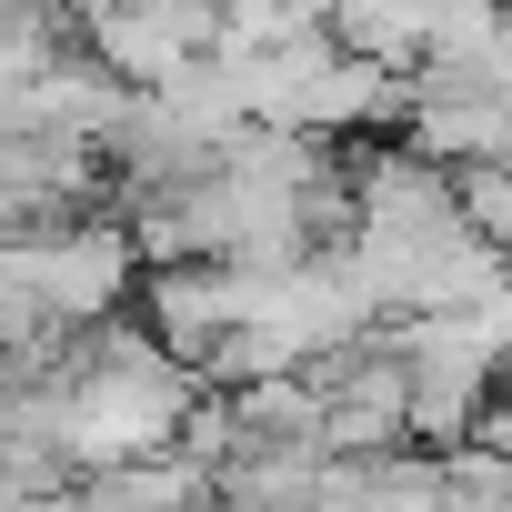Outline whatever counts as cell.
<instances>
[{"label": "cell", "mask_w": 512, "mask_h": 512, "mask_svg": "<svg viewBox=\"0 0 512 512\" xmlns=\"http://www.w3.org/2000/svg\"><path fill=\"white\" fill-rule=\"evenodd\" d=\"M71 41L121 91H161L181 61L221 41V0H71Z\"/></svg>", "instance_id": "cell-1"}, {"label": "cell", "mask_w": 512, "mask_h": 512, "mask_svg": "<svg viewBox=\"0 0 512 512\" xmlns=\"http://www.w3.org/2000/svg\"><path fill=\"white\" fill-rule=\"evenodd\" d=\"M312 382H322V452H332V462H362V452H402V442H412L402 362H392L382 342L322 352V362H312Z\"/></svg>", "instance_id": "cell-2"}, {"label": "cell", "mask_w": 512, "mask_h": 512, "mask_svg": "<svg viewBox=\"0 0 512 512\" xmlns=\"http://www.w3.org/2000/svg\"><path fill=\"white\" fill-rule=\"evenodd\" d=\"M332 512H442V452L402 442V452H362V462H332Z\"/></svg>", "instance_id": "cell-3"}, {"label": "cell", "mask_w": 512, "mask_h": 512, "mask_svg": "<svg viewBox=\"0 0 512 512\" xmlns=\"http://www.w3.org/2000/svg\"><path fill=\"white\" fill-rule=\"evenodd\" d=\"M452 191H462V221H472V241H482L492 262L512 272V171H502V161H472V171H452Z\"/></svg>", "instance_id": "cell-4"}]
</instances>
